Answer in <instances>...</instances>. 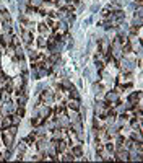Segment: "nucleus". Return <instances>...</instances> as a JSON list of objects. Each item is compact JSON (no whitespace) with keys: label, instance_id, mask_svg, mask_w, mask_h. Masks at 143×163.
Returning <instances> with one entry per match:
<instances>
[{"label":"nucleus","instance_id":"obj_5","mask_svg":"<svg viewBox=\"0 0 143 163\" xmlns=\"http://www.w3.org/2000/svg\"><path fill=\"white\" fill-rule=\"evenodd\" d=\"M37 29H39V33H41L42 36H44L46 33H49V26H47V24H46V21H42V23H39L37 24Z\"/></svg>","mask_w":143,"mask_h":163},{"label":"nucleus","instance_id":"obj_3","mask_svg":"<svg viewBox=\"0 0 143 163\" xmlns=\"http://www.w3.org/2000/svg\"><path fill=\"white\" fill-rule=\"evenodd\" d=\"M21 39H23V42L28 46H31V42H33V34H31V31H28V29H23L21 31Z\"/></svg>","mask_w":143,"mask_h":163},{"label":"nucleus","instance_id":"obj_8","mask_svg":"<svg viewBox=\"0 0 143 163\" xmlns=\"http://www.w3.org/2000/svg\"><path fill=\"white\" fill-rule=\"evenodd\" d=\"M130 139L133 140V142H142V132L140 130H137V132H132V135H130Z\"/></svg>","mask_w":143,"mask_h":163},{"label":"nucleus","instance_id":"obj_2","mask_svg":"<svg viewBox=\"0 0 143 163\" xmlns=\"http://www.w3.org/2000/svg\"><path fill=\"white\" fill-rule=\"evenodd\" d=\"M12 36L10 33H2V36H0V46L2 47H10L12 46Z\"/></svg>","mask_w":143,"mask_h":163},{"label":"nucleus","instance_id":"obj_12","mask_svg":"<svg viewBox=\"0 0 143 163\" xmlns=\"http://www.w3.org/2000/svg\"><path fill=\"white\" fill-rule=\"evenodd\" d=\"M18 46H20V38L13 34L12 36V47H18Z\"/></svg>","mask_w":143,"mask_h":163},{"label":"nucleus","instance_id":"obj_6","mask_svg":"<svg viewBox=\"0 0 143 163\" xmlns=\"http://www.w3.org/2000/svg\"><path fill=\"white\" fill-rule=\"evenodd\" d=\"M44 122V119L41 118V116H36V118H33L31 119V126H34V127H39Z\"/></svg>","mask_w":143,"mask_h":163},{"label":"nucleus","instance_id":"obj_9","mask_svg":"<svg viewBox=\"0 0 143 163\" xmlns=\"http://www.w3.org/2000/svg\"><path fill=\"white\" fill-rule=\"evenodd\" d=\"M68 93H70V98H73V100H78L80 101V95H78V91L72 86V88H68Z\"/></svg>","mask_w":143,"mask_h":163},{"label":"nucleus","instance_id":"obj_13","mask_svg":"<svg viewBox=\"0 0 143 163\" xmlns=\"http://www.w3.org/2000/svg\"><path fill=\"white\" fill-rule=\"evenodd\" d=\"M17 114L20 116V118H23V116H25V106H18V108H17Z\"/></svg>","mask_w":143,"mask_h":163},{"label":"nucleus","instance_id":"obj_1","mask_svg":"<svg viewBox=\"0 0 143 163\" xmlns=\"http://www.w3.org/2000/svg\"><path fill=\"white\" fill-rule=\"evenodd\" d=\"M2 140H3V143H5V147H7V148H12L13 140H15V135L10 134L8 130H3V134H2Z\"/></svg>","mask_w":143,"mask_h":163},{"label":"nucleus","instance_id":"obj_10","mask_svg":"<svg viewBox=\"0 0 143 163\" xmlns=\"http://www.w3.org/2000/svg\"><path fill=\"white\" fill-rule=\"evenodd\" d=\"M36 42H37V46H39V47H46V44H47V39H46L44 36H39Z\"/></svg>","mask_w":143,"mask_h":163},{"label":"nucleus","instance_id":"obj_7","mask_svg":"<svg viewBox=\"0 0 143 163\" xmlns=\"http://www.w3.org/2000/svg\"><path fill=\"white\" fill-rule=\"evenodd\" d=\"M72 153H73V157H82V155H83L82 145H75L73 148H72Z\"/></svg>","mask_w":143,"mask_h":163},{"label":"nucleus","instance_id":"obj_4","mask_svg":"<svg viewBox=\"0 0 143 163\" xmlns=\"http://www.w3.org/2000/svg\"><path fill=\"white\" fill-rule=\"evenodd\" d=\"M65 106L68 109H73V111H80V101L78 100H73V98H70L65 101Z\"/></svg>","mask_w":143,"mask_h":163},{"label":"nucleus","instance_id":"obj_11","mask_svg":"<svg viewBox=\"0 0 143 163\" xmlns=\"http://www.w3.org/2000/svg\"><path fill=\"white\" fill-rule=\"evenodd\" d=\"M10 118H12V124H13V126H18V124H20V121H21V118L18 116V114H12Z\"/></svg>","mask_w":143,"mask_h":163}]
</instances>
